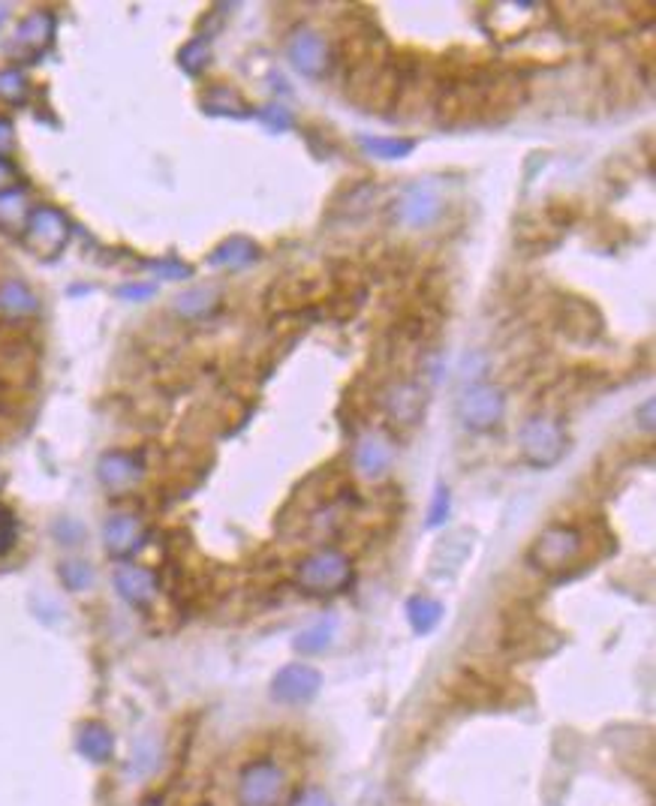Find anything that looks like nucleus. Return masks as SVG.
Instances as JSON below:
<instances>
[{"mask_svg":"<svg viewBox=\"0 0 656 806\" xmlns=\"http://www.w3.org/2000/svg\"><path fill=\"white\" fill-rule=\"evenodd\" d=\"M352 560L338 548H319L295 566V584L307 597H338L352 584Z\"/></svg>","mask_w":656,"mask_h":806,"instance_id":"nucleus-1","label":"nucleus"},{"mask_svg":"<svg viewBox=\"0 0 656 806\" xmlns=\"http://www.w3.org/2000/svg\"><path fill=\"white\" fill-rule=\"evenodd\" d=\"M585 550V533L573 524H548L533 538L528 563L545 575H561L573 566Z\"/></svg>","mask_w":656,"mask_h":806,"instance_id":"nucleus-2","label":"nucleus"},{"mask_svg":"<svg viewBox=\"0 0 656 806\" xmlns=\"http://www.w3.org/2000/svg\"><path fill=\"white\" fill-rule=\"evenodd\" d=\"M72 223L67 214L55 205H36L31 208V217L24 223L22 241L24 247L39 259H55L64 253V247L70 245Z\"/></svg>","mask_w":656,"mask_h":806,"instance_id":"nucleus-3","label":"nucleus"},{"mask_svg":"<svg viewBox=\"0 0 656 806\" xmlns=\"http://www.w3.org/2000/svg\"><path fill=\"white\" fill-rule=\"evenodd\" d=\"M286 792V773L274 759L247 761L238 773V806H278Z\"/></svg>","mask_w":656,"mask_h":806,"instance_id":"nucleus-4","label":"nucleus"},{"mask_svg":"<svg viewBox=\"0 0 656 806\" xmlns=\"http://www.w3.org/2000/svg\"><path fill=\"white\" fill-rule=\"evenodd\" d=\"M518 449L533 469H551L557 467L566 455V433L551 416H533L521 428Z\"/></svg>","mask_w":656,"mask_h":806,"instance_id":"nucleus-5","label":"nucleus"},{"mask_svg":"<svg viewBox=\"0 0 656 806\" xmlns=\"http://www.w3.org/2000/svg\"><path fill=\"white\" fill-rule=\"evenodd\" d=\"M55 31H58V22L48 10H36L31 15H24L15 34H12L10 46H7V55L22 64H36V60L46 55L52 43H55Z\"/></svg>","mask_w":656,"mask_h":806,"instance_id":"nucleus-6","label":"nucleus"},{"mask_svg":"<svg viewBox=\"0 0 656 806\" xmlns=\"http://www.w3.org/2000/svg\"><path fill=\"white\" fill-rule=\"evenodd\" d=\"M506 412V395L504 388L488 386V383H476L470 386L461 400H457V416L464 421L467 431H491L500 424Z\"/></svg>","mask_w":656,"mask_h":806,"instance_id":"nucleus-7","label":"nucleus"},{"mask_svg":"<svg viewBox=\"0 0 656 806\" xmlns=\"http://www.w3.org/2000/svg\"><path fill=\"white\" fill-rule=\"evenodd\" d=\"M323 690V671L305 662H293V666H283L274 680H271V699L290 707L314 702Z\"/></svg>","mask_w":656,"mask_h":806,"instance_id":"nucleus-8","label":"nucleus"},{"mask_svg":"<svg viewBox=\"0 0 656 806\" xmlns=\"http://www.w3.org/2000/svg\"><path fill=\"white\" fill-rule=\"evenodd\" d=\"M286 55L293 60V67L307 79H319L326 76L328 64H331V55H328L326 39L310 31V27H298L290 43H286Z\"/></svg>","mask_w":656,"mask_h":806,"instance_id":"nucleus-9","label":"nucleus"},{"mask_svg":"<svg viewBox=\"0 0 656 806\" xmlns=\"http://www.w3.org/2000/svg\"><path fill=\"white\" fill-rule=\"evenodd\" d=\"M142 473H145V467H142L139 455H129V452H106L97 464L100 485L115 493L133 488L142 479Z\"/></svg>","mask_w":656,"mask_h":806,"instance_id":"nucleus-10","label":"nucleus"},{"mask_svg":"<svg viewBox=\"0 0 656 806\" xmlns=\"http://www.w3.org/2000/svg\"><path fill=\"white\" fill-rule=\"evenodd\" d=\"M115 590L121 593V599L133 608H148L157 597V575L145 566H133V563H124L115 569Z\"/></svg>","mask_w":656,"mask_h":806,"instance_id":"nucleus-11","label":"nucleus"},{"mask_svg":"<svg viewBox=\"0 0 656 806\" xmlns=\"http://www.w3.org/2000/svg\"><path fill=\"white\" fill-rule=\"evenodd\" d=\"M103 542H106V550L112 557H129L142 548L145 542V530H142V521L136 514H112L103 526Z\"/></svg>","mask_w":656,"mask_h":806,"instance_id":"nucleus-12","label":"nucleus"},{"mask_svg":"<svg viewBox=\"0 0 656 806\" xmlns=\"http://www.w3.org/2000/svg\"><path fill=\"white\" fill-rule=\"evenodd\" d=\"M443 208V202L437 196L431 188H410L404 193V200H400V220L407 223V226H428V223L437 220V214Z\"/></svg>","mask_w":656,"mask_h":806,"instance_id":"nucleus-13","label":"nucleus"},{"mask_svg":"<svg viewBox=\"0 0 656 806\" xmlns=\"http://www.w3.org/2000/svg\"><path fill=\"white\" fill-rule=\"evenodd\" d=\"M76 749L94 764H106L115 756V737L103 723H84L76 735Z\"/></svg>","mask_w":656,"mask_h":806,"instance_id":"nucleus-14","label":"nucleus"},{"mask_svg":"<svg viewBox=\"0 0 656 806\" xmlns=\"http://www.w3.org/2000/svg\"><path fill=\"white\" fill-rule=\"evenodd\" d=\"M259 257V247L245 238V235H233V238H226L220 247H214V253L208 257V265L214 269H245L250 262H257Z\"/></svg>","mask_w":656,"mask_h":806,"instance_id":"nucleus-15","label":"nucleus"},{"mask_svg":"<svg viewBox=\"0 0 656 806\" xmlns=\"http://www.w3.org/2000/svg\"><path fill=\"white\" fill-rule=\"evenodd\" d=\"M392 464V449H388L386 440H380V436H364L359 449H355V469L362 473L364 479H380L383 473L388 469Z\"/></svg>","mask_w":656,"mask_h":806,"instance_id":"nucleus-16","label":"nucleus"},{"mask_svg":"<svg viewBox=\"0 0 656 806\" xmlns=\"http://www.w3.org/2000/svg\"><path fill=\"white\" fill-rule=\"evenodd\" d=\"M27 217H31V205H27V193H24V190L22 188L0 190V232L22 235Z\"/></svg>","mask_w":656,"mask_h":806,"instance_id":"nucleus-17","label":"nucleus"},{"mask_svg":"<svg viewBox=\"0 0 656 806\" xmlns=\"http://www.w3.org/2000/svg\"><path fill=\"white\" fill-rule=\"evenodd\" d=\"M335 635H338V620L323 617V620H317L314 626H307V629L298 632V635H295L293 647L298 650V654L319 656L323 650H328V647H331Z\"/></svg>","mask_w":656,"mask_h":806,"instance_id":"nucleus-18","label":"nucleus"},{"mask_svg":"<svg viewBox=\"0 0 656 806\" xmlns=\"http://www.w3.org/2000/svg\"><path fill=\"white\" fill-rule=\"evenodd\" d=\"M407 620L416 635H431L443 620V605L431 597H412L407 602Z\"/></svg>","mask_w":656,"mask_h":806,"instance_id":"nucleus-19","label":"nucleus"},{"mask_svg":"<svg viewBox=\"0 0 656 806\" xmlns=\"http://www.w3.org/2000/svg\"><path fill=\"white\" fill-rule=\"evenodd\" d=\"M36 310V295L24 286L22 281H7L0 286V314L19 319L31 316Z\"/></svg>","mask_w":656,"mask_h":806,"instance_id":"nucleus-20","label":"nucleus"},{"mask_svg":"<svg viewBox=\"0 0 656 806\" xmlns=\"http://www.w3.org/2000/svg\"><path fill=\"white\" fill-rule=\"evenodd\" d=\"M359 148L376 160H404L416 151V141L400 139V136H362Z\"/></svg>","mask_w":656,"mask_h":806,"instance_id":"nucleus-21","label":"nucleus"},{"mask_svg":"<svg viewBox=\"0 0 656 806\" xmlns=\"http://www.w3.org/2000/svg\"><path fill=\"white\" fill-rule=\"evenodd\" d=\"M217 290L212 286H200V290H190V293L178 295L176 298V314H181L184 319H200V316H208L217 307Z\"/></svg>","mask_w":656,"mask_h":806,"instance_id":"nucleus-22","label":"nucleus"},{"mask_svg":"<svg viewBox=\"0 0 656 806\" xmlns=\"http://www.w3.org/2000/svg\"><path fill=\"white\" fill-rule=\"evenodd\" d=\"M425 395L416 386H398L388 398V412L398 421H416L422 416Z\"/></svg>","mask_w":656,"mask_h":806,"instance_id":"nucleus-23","label":"nucleus"},{"mask_svg":"<svg viewBox=\"0 0 656 806\" xmlns=\"http://www.w3.org/2000/svg\"><path fill=\"white\" fill-rule=\"evenodd\" d=\"M31 97V82L19 67H7L0 70V103L7 105H24Z\"/></svg>","mask_w":656,"mask_h":806,"instance_id":"nucleus-24","label":"nucleus"},{"mask_svg":"<svg viewBox=\"0 0 656 806\" xmlns=\"http://www.w3.org/2000/svg\"><path fill=\"white\" fill-rule=\"evenodd\" d=\"M212 58V48H208V39H190L188 46L178 52V64H181V70L190 72V76H200L205 70V64Z\"/></svg>","mask_w":656,"mask_h":806,"instance_id":"nucleus-25","label":"nucleus"},{"mask_svg":"<svg viewBox=\"0 0 656 806\" xmlns=\"http://www.w3.org/2000/svg\"><path fill=\"white\" fill-rule=\"evenodd\" d=\"M60 578H64V584L72 587V590H84V587L91 584V569H88L84 563H64V566H60Z\"/></svg>","mask_w":656,"mask_h":806,"instance_id":"nucleus-26","label":"nucleus"},{"mask_svg":"<svg viewBox=\"0 0 656 806\" xmlns=\"http://www.w3.org/2000/svg\"><path fill=\"white\" fill-rule=\"evenodd\" d=\"M449 509H452V497H449V488L440 485V488L434 491V503H431V509H428V526L445 524Z\"/></svg>","mask_w":656,"mask_h":806,"instance_id":"nucleus-27","label":"nucleus"},{"mask_svg":"<svg viewBox=\"0 0 656 806\" xmlns=\"http://www.w3.org/2000/svg\"><path fill=\"white\" fill-rule=\"evenodd\" d=\"M259 117H262V121H265V124L274 129V133H281V129L293 127V115H290V112H286L283 105H269V109H262V112H259Z\"/></svg>","mask_w":656,"mask_h":806,"instance_id":"nucleus-28","label":"nucleus"},{"mask_svg":"<svg viewBox=\"0 0 656 806\" xmlns=\"http://www.w3.org/2000/svg\"><path fill=\"white\" fill-rule=\"evenodd\" d=\"M15 542V518L7 506H0V554H7Z\"/></svg>","mask_w":656,"mask_h":806,"instance_id":"nucleus-29","label":"nucleus"},{"mask_svg":"<svg viewBox=\"0 0 656 806\" xmlns=\"http://www.w3.org/2000/svg\"><path fill=\"white\" fill-rule=\"evenodd\" d=\"M293 806H335L328 801V795L323 788H302L298 795H295Z\"/></svg>","mask_w":656,"mask_h":806,"instance_id":"nucleus-30","label":"nucleus"},{"mask_svg":"<svg viewBox=\"0 0 656 806\" xmlns=\"http://www.w3.org/2000/svg\"><path fill=\"white\" fill-rule=\"evenodd\" d=\"M117 295L124 298V302H145V298H151L154 295V286L151 283H136V286H121Z\"/></svg>","mask_w":656,"mask_h":806,"instance_id":"nucleus-31","label":"nucleus"},{"mask_svg":"<svg viewBox=\"0 0 656 806\" xmlns=\"http://www.w3.org/2000/svg\"><path fill=\"white\" fill-rule=\"evenodd\" d=\"M154 269L166 274L169 281H184V277H190V269L181 265V262H154Z\"/></svg>","mask_w":656,"mask_h":806,"instance_id":"nucleus-32","label":"nucleus"},{"mask_svg":"<svg viewBox=\"0 0 656 806\" xmlns=\"http://www.w3.org/2000/svg\"><path fill=\"white\" fill-rule=\"evenodd\" d=\"M635 416L642 419V428H645L647 433L654 431V398H647L642 407L635 409Z\"/></svg>","mask_w":656,"mask_h":806,"instance_id":"nucleus-33","label":"nucleus"},{"mask_svg":"<svg viewBox=\"0 0 656 806\" xmlns=\"http://www.w3.org/2000/svg\"><path fill=\"white\" fill-rule=\"evenodd\" d=\"M12 124L7 121V117H0V151H7V148H12Z\"/></svg>","mask_w":656,"mask_h":806,"instance_id":"nucleus-34","label":"nucleus"},{"mask_svg":"<svg viewBox=\"0 0 656 806\" xmlns=\"http://www.w3.org/2000/svg\"><path fill=\"white\" fill-rule=\"evenodd\" d=\"M12 178H15V166H12L7 157H0V190L7 188Z\"/></svg>","mask_w":656,"mask_h":806,"instance_id":"nucleus-35","label":"nucleus"},{"mask_svg":"<svg viewBox=\"0 0 656 806\" xmlns=\"http://www.w3.org/2000/svg\"><path fill=\"white\" fill-rule=\"evenodd\" d=\"M3 19H7V7H0V24H3Z\"/></svg>","mask_w":656,"mask_h":806,"instance_id":"nucleus-36","label":"nucleus"},{"mask_svg":"<svg viewBox=\"0 0 656 806\" xmlns=\"http://www.w3.org/2000/svg\"><path fill=\"white\" fill-rule=\"evenodd\" d=\"M200 806H208V804H200Z\"/></svg>","mask_w":656,"mask_h":806,"instance_id":"nucleus-37","label":"nucleus"}]
</instances>
